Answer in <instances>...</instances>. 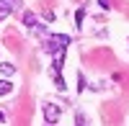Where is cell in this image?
I'll use <instances>...</instances> for the list:
<instances>
[{"instance_id":"cell-11","label":"cell","mask_w":129,"mask_h":126,"mask_svg":"<svg viewBox=\"0 0 129 126\" xmlns=\"http://www.w3.org/2000/svg\"><path fill=\"white\" fill-rule=\"evenodd\" d=\"M78 126H83V123H78Z\"/></svg>"},{"instance_id":"cell-3","label":"cell","mask_w":129,"mask_h":126,"mask_svg":"<svg viewBox=\"0 0 129 126\" xmlns=\"http://www.w3.org/2000/svg\"><path fill=\"white\" fill-rule=\"evenodd\" d=\"M16 5H21V0H0V18H5Z\"/></svg>"},{"instance_id":"cell-7","label":"cell","mask_w":129,"mask_h":126,"mask_svg":"<svg viewBox=\"0 0 129 126\" xmlns=\"http://www.w3.org/2000/svg\"><path fill=\"white\" fill-rule=\"evenodd\" d=\"M83 21H85V10L80 8V10H78V13H75V26H78V28H80V26H83Z\"/></svg>"},{"instance_id":"cell-5","label":"cell","mask_w":129,"mask_h":126,"mask_svg":"<svg viewBox=\"0 0 129 126\" xmlns=\"http://www.w3.org/2000/svg\"><path fill=\"white\" fill-rule=\"evenodd\" d=\"M10 90H13V82L10 80H0V95H8Z\"/></svg>"},{"instance_id":"cell-6","label":"cell","mask_w":129,"mask_h":126,"mask_svg":"<svg viewBox=\"0 0 129 126\" xmlns=\"http://www.w3.org/2000/svg\"><path fill=\"white\" fill-rule=\"evenodd\" d=\"M16 72V67L13 65H8V62H3V65H0V75H5V77H10Z\"/></svg>"},{"instance_id":"cell-8","label":"cell","mask_w":129,"mask_h":126,"mask_svg":"<svg viewBox=\"0 0 129 126\" xmlns=\"http://www.w3.org/2000/svg\"><path fill=\"white\" fill-rule=\"evenodd\" d=\"M54 75V82H57V90H64V80L59 77V72H52Z\"/></svg>"},{"instance_id":"cell-9","label":"cell","mask_w":129,"mask_h":126,"mask_svg":"<svg viewBox=\"0 0 129 126\" xmlns=\"http://www.w3.org/2000/svg\"><path fill=\"white\" fill-rule=\"evenodd\" d=\"M98 5H101V8H109L111 3H109V0H98Z\"/></svg>"},{"instance_id":"cell-2","label":"cell","mask_w":129,"mask_h":126,"mask_svg":"<svg viewBox=\"0 0 129 126\" xmlns=\"http://www.w3.org/2000/svg\"><path fill=\"white\" fill-rule=\"evenodd\" d=\"M59 116H62V108L57 106V103H44V121L49 126H54L59 121Z\"/></svg>"},{"instance_id":"cell-1","label":"cell","mask_w":129,"mask_h":126,"mask_svg":"<svg viewBox=\"0 0 129 126\" xmlns=\"http://www.w3.org/2000/svg\"><path fill=\"white\" fill-rule=\"evenodd\" d=\"M67 44H70V36H64V34H52V36L47 39V44H44V51L54 54V51H59V49H67Z\"/></svg>"},{"instance_id":"cell-10","label":"cell","mask_w":129,"mask_h":126,"mask_svg":"<svg viewBox=\"0 0 129 126\" xmlns=\"http://www.w3.org/2000/svg\"><path fill=\"white\" fill-rule=\"evenodd\" d=\"M3 121H5V113H3V111H0V123H3Z\"/></svg>"},{"instance_id":"cell-4","label":"cell","mask_w":129,"mask_h":126,"mask_svg":"<svg viewBox=\"0 0 129 126\" xmlns=\"http://www.w3.org/2000/svg\"><path fill=\"white\" fill-rule=\"evenodd\" d=\"M21 21H23V26H26V28H36V23H39V21H36V16L31 13V10H23Z\"/></svg>"}]
</instances>
